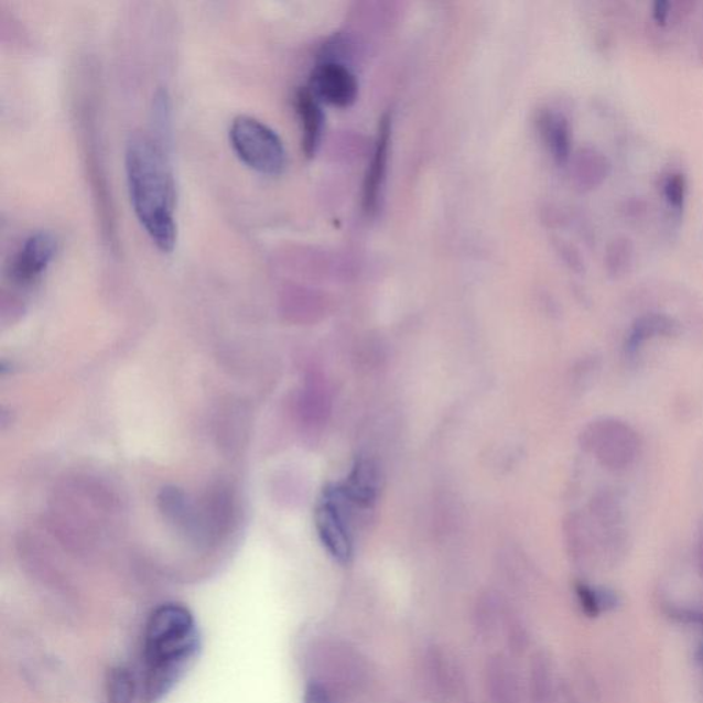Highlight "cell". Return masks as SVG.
Returning a JSON list of instances; mask_svg holds the SVG:
<instances>
[{
	"label": "cell",
	"mask_w": 703,
	"mask_h": 703,
	"mask_svg": "<svg viewBox=\"0 0 703 703\" xmlns=\"http://www.w3.org/2000/svg\"><path fill=\"white\" fill-rule=\"evenodd\" d=\"M126 172L131 205L143 230L161 252H174L176 188L164 149L144 133H132L126 148Z\"/></svg>",
	"instance_id": "cell-1"
},
{
	"label": "cell",
	"mask_w": 703,
	"mask_h": 703,
	"mask_svg": "<svg viewBox=\"0 0 703 703\" xmlns=\"http://www.w3.org/2000/svg\"><path fill=\"white\" fill-rule=\"evenodd\" d=\"M198 646L197 628L186 607L169 604L153 613L144 635L148 667L144 696L149 703L169 693L197 655Z\"/></svg>",
	"instance_id": "cell-2"
},
{
	"label": "cell",
	"mask_w": 703,
	"mask_h": 703,
	"mask_svg": "<svg viewBox=\"0 0 703 703\" xmlns=\"http://www.w3.org/2000/svg\"><path fill=\"white\" fill-rule=\"evenodd\" d=\"M230 143L248 169L267 176L281 175L286 169V149L271 127L252 116L241 115L230 126Z\"/></svg>",
	"instance_id": "cell-3"
},
{
	"label": "cell",
	"mask_w": 703,
	"mask_h": 703,
	"mask_svg": "<svg viewBox=\"0 0 703 703\" xmlns=\"http://www.w3.org/2000/svg\"><path fill=\"white\" fill-rule=\"evenodd\" d=\"M583 446L610 471H624L639 454L638 434L627 423L606 418L591 423L583 434Z\"/></svg>",
	"instance_id": "cell-4"
},
{
	"label": "cell",
	"mask_w": 703,
	"mask_h": 703,
	"mask_svg": "<svg viewBox=\"0 0 703 703\" xmlns=\"http://www.w3.org/2000/svg\"><path fill=\"white\" fill-rule=\"evenodd\" d=\"M311 91L322 104L338 109L350 108L359 97V82L349 66L337 60H323L312 72Z\"/></svg>",
	"instance_id": "cell-5"
},
{
	"label": "cell",
	"mask_w": 703,
	"mask_h": 703,
	"mask_svg": "<svg viewBox=\"0 0 703 703\" xmlns=\"http://www.w3.org/2000/svg\"><path fill=\"white\" fill-rule=\"evenodd\" d=\"M57 237L50 231H37L28 237L11 258L9 277L19 286H30L47 271L57 255Z\"/></svg>",
	"instance_id": "cell-6"
},
{
	"label": "cell",
	"mask_w": 703,
	"mask_h": 703,
	"mask_svg": "<svg viewBox=\"0 0 703 703\" xmlns=\"http://www.w3.org/2000/svg\"><path fill=\"white\" fill-rule=\"evenodd\" d=\"M316 527L322 543L327 551L342 563H347L352 556V541L347 516L344 515V504L336 488L327 489L325 498L316 511Z\"/></svg>",
	"instance_id": "cell-7"
},
{
	"label": "cell",
	"mask_w": 703,
	"mask_h": 703,
	"mask_svg": "<svg viewBox=\"0 0 703 703\" xmlns=\"http://www.w3.org/2000/svg\"><path fill=\"white\" fill-rule=\"evenodd\" d=\"M390 143H392V117L385 115L378 127L376 147L363 184V209L368 216L377 214L387 181Z\"/></svg>",
	"instance_id": "cell-8"
},
{
	"label": "cell",
	"mask_w": 703,
	"mask_h": 703,
	"mask_svg": "<svg viewBox=\"0 0 703 703\" xmlns=\"http://www.w3.org/2000/svg\"><path fill=\"white\" fill-rule=\"evenodd\" d=\"M298 110L301 133H303V150L306 158H315L321 148L323 132H325V113L322 102L310 87L300 88L294 98Z\"/></svg>",
	"instance_id": "cell-9"
},
{
	"label": "cell",
	"mask_w": 703,
	"mask_h": 703,
	"mask_svg": "<svg viewBox=\"0 0 703 703\" xmlns=\"http://www.w3.org/2000/svg\"><path fill=\"white\" fill-rule=\"evenodd\" d=\"M541 137L556 164L565 165L572 154V128L565 116L545 110L539 117Z\"/></svg>",
	"instance_id": "cell-10"
},
{
	"label": "cell",
	"mask_w": 703,
	"mask_h": 703,
	"mask_svg": "<svg viewBox=\"0 0 703 703\" xmlns=\"http://www.w3.org/2000/svg\"><path fill=\"white\" fill-rule=\"evenodd\" d=\"M680 333L679 322L663 314H649L635 322L628 334L625 348L629 354L638 352L647 342L657 337H677Z\"/></svg>",
	"instance_id": "cell-11"
},
{
	"label": "cell",
	"mask_w": 703,
	"mask_h": 703,
	"mask_svg": "<svg viewBox=\"0 0 703 703\" xmlns=\"http://www.w3.org/2000/svg\"><path fill=\"white\" fill-rule=\"evenodd\" d=\"M342 489L352 504L359 506L370 505L376 499L377 493L376 467L367 461L357 463L348 483Z\"/></svg>",
	"instance_id": "cell-12"
},
{
	"label": "cell",
	"mask_w": 703,
	"mask_h": 703,
	"mask_svg": "<svg viewBox=\"0 0 703 703\" xmlns=\"http://www.w3.org/2000/svg\"><path fill=\"white\" fill-rule=\"evenodd\" d=\"M576 595L580 607L585 616L596 618L604 613L616 610L621 599L616 591L604 587H591L588 584L576 585Z\"/></svg>",
	"instance_id": "cell-13"
},
{
	"label": "cell",
	"mask_w": 703,
	"mask_h": 703,
	"mask_svg": "<svg viewBox=\"0 0 703 703\" xmlns=\"http://www.w3.org/2000/svg\"><path fill=\"white\" fill-rule=\"evenodd\" d=\"M635 248L627 237L613 238L607 245L605 255L606 271L612 279H619L630 271L634 263Z\"/></svg>",
	"instance_id": "cell-14"
},
{
	"label": "cell",
	"mask_w": 703,
	"mask_h": 703,
	"mask_svg": "<svg viewBox=\"0 0 703 703\" xmlns=\"http://www.w3.org/2000/svg\"><path fill=\"white\" fill-rule=\"evenodd\" d=\"M582 166H580V179L585 188H595L606 181L612 172V163L604 153L596 150H588L583 153Z\"/></svg>",
	"instance_id": "cell-15"
},
{
	"label": "cell",
	"mask_w": 703,
	"mask_h": 703,
	"mask_svg": "<svg viewBox=\"0 0 703 703\" xmlns=\"http://www.w3.org/2000/svg\"><path fill=\"white\" fill-rule=\"evenodd\" d=\"M688 177H685L682 172H671V174L663 179V197H666L669 208H671L677 216L683 214L685 199H688Z\"/></svg>",
	"instance_id": "cell-16"
},
{
	"label": "cell",
	"mask_w": 703,
	"mask_h": 703,
	"mask_svg": "<svg viewBox=\"0 0 703 703\" xmlns=\"http://www.w3.org/2000/svg\"><path fill=\"white\" fill-rule=\"evenodd\" d=\"M136 695V683L126 669H115L108 682V703H131Z\"/></svg>",
	"instance_id": "cell-17"
},
{
	"label": "cell",
	"mask_w": 703,
	"mask_h": 703,
	"mask_svg": "<svg viewBox=\"0 0 703 703\" xmlns=\"http://www.w3.org/2000/svg\"><path fill=\"white\" fill-rule=\"evenodd\" d=\"M669 616L677 619V621L679 623L700 625V627L703 629V612L680 609V607H678V609L669 610ZM695 657L696 661L703 663V641L699 646V650H696Z\"/></svg>",
	"instance_id": "cell-18"
},
{
	"label": "cell",
	"mask_w": 703,
	"mask_h": 703,
	"mask_svg": "<svg viewBox=\"0 0 703 703\" xmlns=\"http://www.w3.org/2000/svg\"><path fill=\"white\" fill-rule=\"evenodd\" d=\"M672 4L667 0H657L652 3L651 15L657 25L666 26L671 15Z\"/></svg>",
	"instance_id": "cell-19"
},
{
	"label": "cell",
	"mask_w": 703,
	"mask_h": 703,
	"mask_svg": "<svg viewBox=\"0 0 703 703\" xmlns=\"http://www.w3.org/2000/svg\"><path fill=\"white\" fill-rule=\"evenodd\" d=\"M304 703H334L331 694L320 684H311L306 689Z\"/></svg>",
	"instance_id": "cell-20"
},
{
	"label": "cell",
	"mask_w": 703,
	"mask_h": 703,
	"mask_svg": "<svg viewBox=\"0 0 703 703\" xmlns=\"http://www.w3.org/2000/svg\"><path fill=\"white\" fill-rule=\"evenodd\" d=\"M699 565H700V572L703 576V528L701 530L700 543H699Z\"/></svg>",
	"instance_id": "cell-21"
},
{
	"label": "cell",
	"mask_w": 703,
	"mask_h": 703,
	"mask_svg": "<svg viewBox=\"0 0 703 703\" xmlns=\"http://www.w3.org/2000/svg\"><path fill=\"white\" fill-rule=\"evenodd\" d=\"M700 55H701V58H702V61H703V41H702V43H701V52H700Z\"/></svg>",
	"instance_id": "cell-22"
}]
</instances>
